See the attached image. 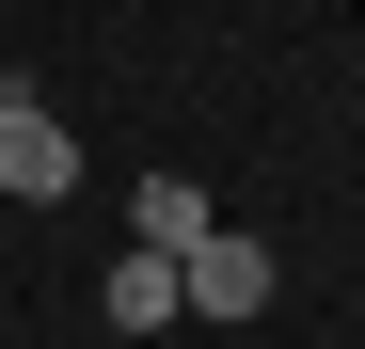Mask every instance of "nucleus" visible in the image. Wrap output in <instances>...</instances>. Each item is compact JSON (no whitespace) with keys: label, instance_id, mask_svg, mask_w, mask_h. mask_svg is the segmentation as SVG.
Here are the masks:
<instances>
[{"label":"nucleus","instance_id":"f257e3e1","mask_svg":"<svg viewBox=\"0 0 365 349\" xmlns=\"http://www.w3.org/2000/svg\"><path fill=\"white\" fill-rule=\"evenodd\" d=\"M270 286H286V270H270V239L207 222V239L175 254V318H222V333H238V318H270Z\"/></svg>","mask_w":365,"mask_h":349},{"label":"nucleus","instance_id":"f03ea898","mask_svg":"<svg viewBox=\"0 0 365 349\" xmlns=\"http://www.w3.org/2000/svg\"><path fill=\"white\" fill-rule=\"evenodd\" d=\"M0 191H16V207H64L80 191V127L48 95H0Z\"/></svg>","mask_w":365,"mask_h":349},{"label":"nucleus","instance_id":"7ed1b4c3","mask_svg":"<svg viewBox=\"0 0 365 349\" xmlns=\"http://www.w3.org/2000/svg\"><path fill=\"white\" fill-rule=\"evenodd\" d=\"M96 318H111V333H175V254H159V239H143V254H111Z\"/></svg>","mask_w":365,"mask_h":349},{"label":"nucleus","instance_id":"20e7f679","mask_svg":"<svg viewBox=\"0 0 365 349\" xmlns=\"http://www.w3.org/2000/svg\"><path fill=\"white\" fill-rule=\"evenodd\" d=\"M128 222H143V239H159V254H191V239H207V222H222V207H207V174H175V159H159V174H143V191H128Z\"/></svg>","mask_w":365,"mask_h":349}]
</instances>
